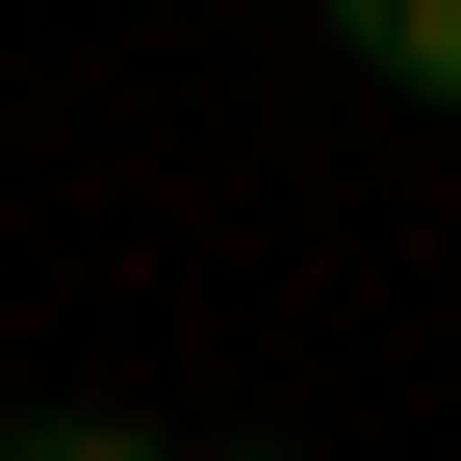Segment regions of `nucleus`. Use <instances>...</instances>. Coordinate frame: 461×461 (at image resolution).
<instances>
[{"label":"nucleus","mask_w":461,"mask_h":461,"mask_svg":"<svg viewBox=\"0 0 461 461\" xmlns=\"http://www.w3.org/2000/svg\"><path fill=\"white\" fill-rule=\"evenodd\" d=\"M333 51H359L384 103H461V0H333Z\"/></svg>","instance_id":"f257e3e1"},{"label":"nucleus","mask_w":461,"mask_h":461,"mask_svg":"<svg viewBox=\"0 0 461 461\" xmlns=\"http://www.w3.org/2000/svg\"><path fill=\"white\" fill-rule=\"evenodd\" d=\"M0 461H154L129 411H0Z\"/></svg>","instance_id":"f03ea898"}]
</instances>
